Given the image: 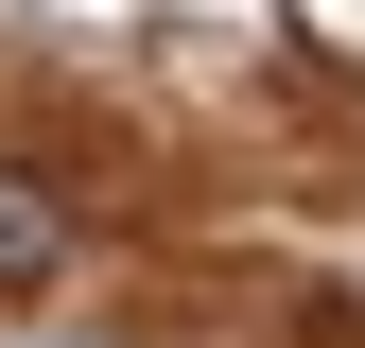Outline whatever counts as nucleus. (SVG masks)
I'll list each match as a JSON object with an SVG mask.
<instances>
[{
    "label": "nucleus",
    "instance_id": "1",
    "mask_svg": "<svg viewBox=\"0 0 365 348\" xmlns=\"http://www.w3.org/2000/svg\"><path fill=\"white\" fill-rule=\"evenodd\" d=\"M70 279V192L35 157H0V296H53Z\"/></svg>",
    "mask_w": 365,
    "mask_h": 348
}]
</instances>
